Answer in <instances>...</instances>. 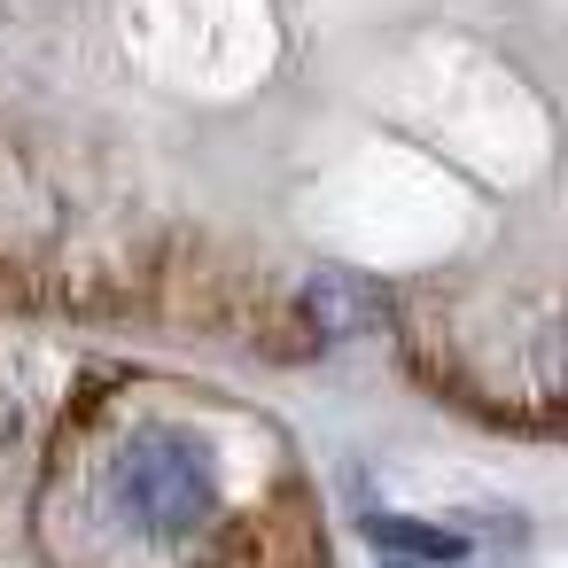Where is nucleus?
<instances>
[{"mask_svg": "<svg viewBox=\"0 0 568 568\" xmlns=\"http://www.w3.org/2000/svg\"><path fill=\"white\" fill-rule=\"evenodd\" d=\"M366 537H374L382 552L413 560V568H452V560H467V537H459V529L413 521V514H366Z\"/></svg>", "mask_w": 568, "mask_h": 568, "instance_id": "f03ea898", "label": "nucleus"}, {"mask_svg": "<svg viewBox=\"0 0 568 568\" xmlns=\"http://www.w3.org/2000/svg\"><path fill=\"white\" fill-rule=\"evenodd\" d=\"M110 506L141 529V537H195L219 514V467L195 436L180 428H141L118 444L110 459Z\"/></svg>", "mask_w": 568, "mask_h": 568, "instance_id": "f257e3e1", "label": "nucleus"}, {"mask_svg": "<svg viewBox=\"0 0 568 568\" xmlns=\"http://www.w3.org/2000/svg\"><path fill=\"white\" fill-rule=\"evenodd\" d=\"M389 568H413V560H389Z\"/></svg>", "mask_w": 568, "mask_h": 568, "instance_id": "7ed1b4c3", "label": "nucleus"}]
</instances>
